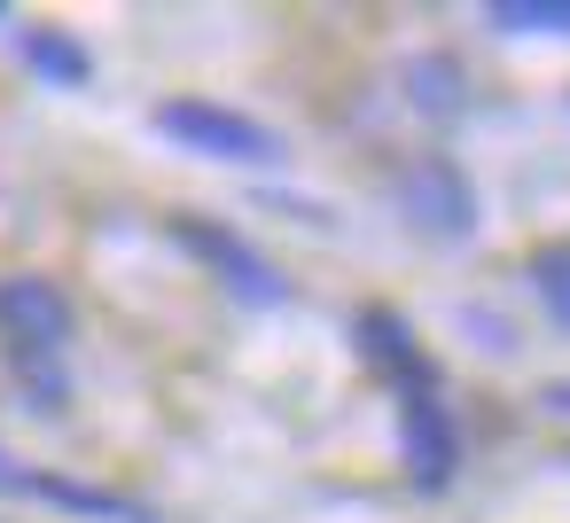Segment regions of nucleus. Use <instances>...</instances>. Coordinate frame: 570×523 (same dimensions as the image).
Masks as SVG:
<instances>
[{"instance_id":"6","label":"nucleus","mask_w":570,"mask_h":523,"mask_svg":"<svg viewBox=\"0 0 570 523\" xmlns=\"http://www.w3.org/2000/svg\"><path fill=\"white\" fill-rule=\"evenodd\" d=\"M17 492H32V500H48L63 515H87V523H157V507H141L126 492H102V484H79V476H56V468H24Z\"/></svg>"},{"instance_id":"3","label":"nucleus","mask_w":570,"mask_h":523,"mask_svg":"<svg viewBox=\"0 0 570 523\" xmlns=\"http://www.w3.org/2000/svg\"><path fill=\"white\" fill-rule=\"evenodd\" d=\"M399 461H406V476L422 492H445L453 468H461V430H453V414H445L430 375L399 391Z\"/></svg>"},{"instance_id":"2","label":"nucleus","mask_w":570,"mask_h":523,"mask_svg":"<svg viewBox=\"0 0 570 523\" xmlns=\"http://www.w3.org/2000/svg\"><path fill=\"white\" fill-rule=\"evenodd\" d=\"M391 196H399V211H406L422 235H438V243H469V235H476V180H469L445 149L399 165Z\"/></svg>"},{"instance_id":"1","label":"nucleus","mask_w":570,"mask_h":523,"mask_svg":"<svg viewBox=\"0 0 570 523\" xmlns=\"http://www.w3.org/2000/svg\"><path fill=\"white\" fill-rule=\"evenodd\" d=\"M149 126L188 149V157H219V165H282V134L235 102H212V95H165L149 110Z\"/></svg>"},{"instance_id":"7","label":"nucleus","mask_w":570,"mask_h":523,"mask_svg":"<svg viewBox=\"0 0 570 523\" xmlns=\"http://www.w3.org/2000/svg\"><path fill=\"white\" fill-rule=\"evenodd\" d=\"M352 336H360V352H367L375 367H399L406 383H422V375H430V367H422V344H414V320H406V313H391V305H360Z\"/></svg>"},{"instance_id":"5","label":"nucleus","mask_w":570,"mask_h":523,"mask_svg":"<svg viewBox=\"0 0 570 523\" xmlns=\"http://www.w3.org/2000/svg\"><path fill=\"white\" fill-rule=\"evenodd\" d=\"M173 235H180V243H188V250H196V258H204V266H212V274L235 289V297H243V305H289V282H282V266H274V258H258V250H250L235 227L173 219Z\"/></svg>"},{"instance_id":"9","label":"nucleus","mask_w":570,"mask_h":523,"mask_svg":"<svg viewBox=\"0 0 570 523\" xmlns=\"http://www.w3.org/2000/svg\"><path fill=\"white\" fill-rule=\"evenodd\" d=\"M461 95H469V87H461V63H453V56H438V48H430V56H414V63H406V102H414L422 118H453V110H461Z\"/></svg>"},{"instance_id":"11","label":"nucleus","mask_w":570,"mask_h":523,"mask_svg":"<svg viewBox=\"0 0 570 523\" xmlns=\"http://www.w3.org/2000/svg\"><path fill=\"white\" fill-rule=\"evenodd\" d=\"M492 32H570V0H492Z\"/></svg>"},{"instance_id":"10","label":"nucleus","mask_w":570,"mask_h":523,"mask_svg":"<svg viewBox=\"0 0 570 523\" xmlns=\"http://www.w3.org/2000/svg\"><path fill=\"white\" fill-rule=\"evenodd\" d=\"M531 297L547 305V320L570 336V243H547V250H531Z\"/></svg>"},{"instance_id":"8","label":"nucleus","mask_w":570,"mask_h":523,"mask_svg":"<svg viewBox=\"0 0 570 523\" xmlns=\"http://www.w3.org/2000/svg\"><path fill=\"white\" fill-rule=\"evenodd\" d=\"M24 63H32L48 87H95V56H87V40H71L63 24H32V32H24Z\"/></svg>"},{"instance_id":"4","label":"nucleus","mask_w":570,"mask_h":523,"mask_svg":"<svg viewBox=\"0 0 570 523\" xmlns=\"http://www.w3.org/2000/svg\"><path fill=\"white\" fill-rule=\"evenodd\" d=\"M71 328H79V313H71V297L48 274H9V282H0V336H9V352L63 359Z\"/></svg>"},{"instance_id":"13","label":"nucleus","mask_w":570,"mask_h":523,"mask_svg":"<svg viewBox=\"0 0 570 523\" xmlns=\"http://www.w3.org/2000/svg\"><path fill=\"white\" fill-rule=\"evenodd\" d=\"M17 484H24V468H17L9 453H0V492H17Z\"/></svg>"},{"instance_id":"12","label":"nucleus","mask_w":570,"mask_h":523,"mask_svg":"<svg viewBox=\"0 0 570 523\" xmlns=\"http://www.w3.org/2000/svg\"><path fill=\"white\" fill-rule=\"evenodd\" d=\"M547 414H570V383H547Z\"/></svg>"}]
</instances>
